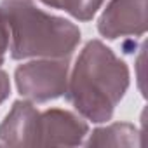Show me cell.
Instances as JSON below:
<instances>
[{"instance_id": "cell-9", "label": "cell", "mask_w": 148, "mask_h": 148, "mask_svg": "<svg viewBox=\"0 0 148 148\" xmlns=\"http://www.w3.org/2000/svg\"><path fill=\"white\" fill-rule=\"evenodd\" d=\"M11 94V80H9V73L2 70L0 66V105H2Z\"/></svg>"}, {"instance_id": "cell-7", "label": "cell", "mask_w": 148, "mask_h": 148, "mask_svg": "<svg viewBox=\"0 0 148 148\" xmlns=\"http://www.w3.org/2000/svg\"><path fill=\"white\" fill-rule=\"evenodd\" d=\"M87 148L92 146H139L141 132L129 122H115L105 127H98L84 141Z\"/></svg>"}, {"instance_id": "cell-5", "label": "cell", "mask_w": 148, "mask_h": 148, "mask_svg": "<svg viewBox=\"0 0 148 148\" xmlns=\"http://www.w3.org/2000/svg\"><path fill=\"white\" fill-rule=\"evenodd\" d=\"M89 134L87 122L75 112L51 108L38 119V145L44 146H80Z\"/></svg>"}, {"instance_id": "cell-8", "label": "cell", "mask_w": 148, "mask_h": 148, "mask_svg": "<svg viewBox=\"0 0 148 148\" xmlns=\"http://www.w3.org/2000/svg\"><path fill=\"white\" fill-rule=\"evenodd\" d=\"M105 0H61V11L68 12L79 21H91L101 9Z\"/></svg>"}, {"instance_id": "cell-3", "label": "cell", "mask_w": 148, "mask_h": 148, "mask_svg": "<svg viewBox=\"0 0 148 148\" xmlns=\"http://www.w3.org/2000/svg\"><path fill=\"white\" fill-rule=\"evenodd\" d=\"M70 58H35L14 71L18 92L32 103H47L64 96Z\"/></svg>"}, {"instance_id": "cell-10", "label": "cell", "mask_w": 148, "mask_h": 148, "mask_svg": "<svg viewBox=\"0 0 148 148\" xmlns=\"http://www.w3.org/2000/svg\"><path fill=\"white\" fill-rule=\"evenodd\" d=\"M42 4H45L47 7H52V9H61V0H40Z\"/></svg>"}, {"instance_id": "cell-2", "label": "cell", "mask_w": 148, "mask_h": 148, "mask_svg": "<svg viewBox=\"0 0 148 148\" xmlns=\"http://www.w3.org/2000/svg\"><path fill=\"white\" fill-rule=\"evenodd\" d=\"M9 52L16 61L30 58H70L80 44V30L70 19L42 11L35 0L0 2Z\"/></svg>"}, {"instance_id": "cell-6", "label": "cell", "mask_w": 148, "mask_h": 148, "mask_svg": "<svg viewBox=\"0 0 148 148\" xmlns=\"http://www.w3.org/2000/svg\"><path fill=\"white\" fill-rule=\"evenodd\" d=\"M40 112L28 99L14 101L0 124V141L5 146H38Z\"/></svg>"}, {"instance_id": "cell-4", "label": "cell", "mask_w": 148, "mask_h": 148, "mask_svg": "<svg viewBox=\"0 0 148 148\" xmlns=\"http://www.w3.org/2000/svg\"><path fill=\"white\" fill-rule=\"evenodd\" d=\"M148 0H110L98 19V32L108 40L143 37L146 32Z\"/></svg>"}, {"instance_id": "cell-1", "label": "cell", "mask_w": 148, "mask_h": 148, "mask_svg": "<svg viewBox=\"0 0 148 148\" xmlns=\"http://www.w3.org/2000/svg\"><path fill=\"white\" fill-rule=\"evenodd\" d=\"M129 66L101 40H89L80 51L68 86L66 101L94 124L112 120L115 108L129 89Z\"/></svg>"}]
</instances>
